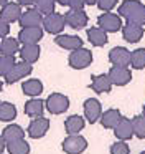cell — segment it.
I'll use <instances>...</instances> for the list:
<instances>
[{
  "mask_svg": "<svg viewBox=\"0 0 145 154\" xmlns=\"http://www.w3.org/2000/svg\"><path fill=\"white\" fill-rule=\"evenodd\" d=\"M10 33V23H7L3 18H0V38H5L7 35Z\"/></svg>",
  "mask_w": 145,
  "mask_h": 154,
  "instance_id": "cell-36",
  "label": "cell"
},
{
  "mask_svg": "<svg viewBox=\"0 0 145 154\" xmlns=\"http://www.w3.org/2000/svg\"><path fill=\"white\" fill-rule=\"evenodd\" d=\"M91 88L96 93H109L112 88V81L109 75H92Z\"/></svg>",
  "mask_w": 145,
  "mask_h": 154,
  "instance_id": "cell-19",
  "label": "cell"
},
{
  "mask_svg": "<svg viewBox=\"0 0 145 154\" xmlns=\"http://www.w3.org/2000/svg\"><path fill=\"white\" fill-rule=\"evenodd\" d=\"M5 146H7V144H5V139H3V137H2V134H0V154L3 152V149H5Z\"/></svg>",
  "mask_w": 145,
  "mask_h": 154,
  "instance_id": "cell-39",
  "label": "cell"
},
{
  "mask_svg": "<svg viewBox=\"0 0 145 154\" xmlns=\"http://www.w3.org/2000/svg\"><path fill=\"white\" fill-rule=\"evenodd\" d=\"M7 149H8V154H30V144L25 139H20L15 143H8Z\"/></svg>",
  "mask_w": 145,
  "mask_h": 154,
  "instance_id": "cell-29",
  "label": "cell"
},
{
  "mask_svg": "<svg viewBox=\"0 0 145 154\" xmlns=\"http://www.w3.org/2000/svg\"><path fill=\"white\" fill-rule=\"evenodd\" d=\"M23 93L28 94V96H38V94L43 93V83L40 80H26L22 86Z\"/></svg>",
  "mask_w": 145,
  "mask_h": 154,
  "instance_id": "cell-27",
  "label": "cell"
},
{
  "mask_svg": "<svg viewBox=\"0 0 145 154\" xmlns=\"http://www.w3.org/2000/svg\"><path fill=\"white\" fill-rule=\"evenodd\" d=\"M66 25V20L63 15L59 14H49L46 15L45 18H43V27H45V30L48 32V33H53V35H59L63 32V28H64Z\"/></svg>",
  "mask_w": 145,
  "mask_h": 154,
  "instance_id": "cell-6",
  "label": "cell"
},
{
  "mask_svg": "<svg viewBox=\"0 0 145 154\" xmlns=\"http://www.w3.org/2000/svg\"><path fill=\"white\" fill-rule=\"evenodd\" d=\"M119 15L124 17L127 22L145 25V5L140 4L138 0H125L119 7Z\"/></svg>",
  "mask_w": 145,
  "mask_h": 154,
  "instance_id": "cell-1",
  "label": "cell"
},
{
  "mask_svg": "<svg viewBox=\"0 0 145 154\" xmlns=\"http://www.w3.org/2000/svg\"><path fill=\"white\" fill-rule=\"evenodd\" d=\"M56 2H58L59 5H69V2H71V0H56Z\"/></svg>",
  "mask_w": 145,
  "mask_h": 154,
  "instance_id": "cell-40",
  "label": "cell"
},
{
  "mask_svg": "<svg viewBox=\"0 0 145 154\" xmlns=\"http://www.w3.org/2000/svg\"><path fill=\"white\" fill-rule=\"evenodd\" d=\"M132 124H134V134L138 137V139H145V116L140 114V116H135L132 119Z\"/></svg>",
  "mask_w": 145,
  "mask_h": 154,
  "instance_id": "cell-31",
  "label": "cell"
},
{
  "mask_svg": "<svg viewBox=\"0 0 145 154\" xmlns=\"http://www.w3.org/2000/svg\"><path fill=\"white\" fill-rule=\"evenodd\" d=\"M86 2V5H94V4H97V0H84Z\"/></svg>",
  "mask_w": 145,
  "mask_h": 154,
  "instance_id": "cell-41",
  "label": "cell"
},
{
  "mask_svg": "<svg viewBox=\"0 0 145 154\" xmlns=\"http://www.w3.org/2000/svg\"><path fill=\"white\" fill-rule=\"evenodd\" d=\"M144 116H145V106H144Z\"/></svg>",
  "mask_w": 145,
  "mask_h": 154,
  "instance_id": "cell-44",
  "label": "cell"
},
{
  "mask_svg": "<svg viewBox=\"0 0 145 154\" xmlns=\"http://www.w3.org/2000/svg\"><path fill=\"white\" fill-rule=\"evenodd\" d=\"M66 25H69L74 30H81L87 25V15H86L84 10H69L66 12L64 15Z\"/></svg>",
  "mask_w": 145,
  "mask_h": 154,
  "instance_id": "cell-9",
  "label": "cell"
},
{
  "mask_svg": "<svg viewBox=\"0 0 145 154\" xmlns=\"http://www.w3.org/2000/svg\"><path fill=\"white\" fill-rule=\"evenodd\" d=\"M140 154H145V151H142V152H140Z\"/></svg>",
  "mask_w": 145,
  "mask_h": 154,
  "instance_id": "cell-45",
  "label": "cell"
},
{
  "mask_svg": "<svg viewBox=\"0 0 145 154\" xmlns=\"http://www.w3.org/2000/svg\"><path fill=\"white\" fill-rule=\"evenodd\" d=\"M122 35H124L125 42H129V43H137V42L144 37V27L138 25V23L127 22V23L122 27Z\"/></svg>",
  "mask_w": 145,
  "mask_h": 154,
  "instance_id": "cell-14",
  "label": "cell"
},
{
  "mask_svg": "<svg viewBox=\"0 0 145 154\" xmlns=\"http://www.w3.org/2000/svg\"><path fill=\"white\" fill-rule=\"evenodd\" d=\"M7 4H8V0H0V5H2V7H3V5H7Z\"/></svg>",
  "mask_w": 145,
  "mask_h": 154,
  "instance_id": "cell-42",
  "label": "cell"
},
{
  "mask_svg": "<svg viewBox=\"0 0 145 154\" xmlns=\"http://www.w3.org/2000/svg\"><path fill=\"white\" fill-rule=\"evenodd\" d=\"M35 2L36 0H16V4H20V5H31Z\"/></svg>",
  "mask_w": 145,
  "mask_h": 154,
  "instance_id": "cell-38",
  "label": "cell"
},
{
  "mask_svg": "<svg viewBox=\"0 0 145 154\" xmlns=\"http://www.w3.org/2000/svg\"><path fill=\"white\" fill-rule=\"evenodd\" d=\"M2 137L5 139V143H15V141L25 139V131L18 126V124H8V126L3 129Z\"/></svg>",
  "mask_w": 145,
  "mask_h": 154,
  "instance_id": "cell-21",
  "label": "cell"
},
{
  "mask_svg": "<svg viewBox=\"0 0 145 154\" xmlns=\"http://www.w3.org/2000/svg\"><path fill=\"white\" fill-rule=\"evenodd\" d=\"M107 75H109V78H111L112 85H115V86H125V85L132 80L130 70H129V68H124V66H112Z\"/></svg>",
  "mask_w": 145,
  "mask_h": 154,
  "instance_id": "cell-8",
  "label": "cell"
},
{
  "mask_svg": "<svg viewBox=\"0 0 145 154\" xmlns=\"http://www.w3.org/2000/svg\"><path fill=\"white\" fill-rule=\"evenodd\" d=\"M43 38V30L40 27L22 28L18 33V40L23 45H38V42Z\"/></svg>",
  "mask_w": 145,
  "mask_h": 154,
  "instance_id": "cell-12",
  "label": "cell"
},
{
  "mask_svg": "<svg viewBox=\"0 0 145 154\" xmlns=\"http://www.w3.org/2000/svg\"><path fill=\"white\" fill-rule=\"evenodd\" d=\"M22 15H23V14H22V8H20V4H13V2L3 5L2 10H0V18H3L7 23L20 22Z\"/></svg>",
  "mask_w": 145,
  "mask_h": 154,
  "instance_id": "cell-15",
  "label": "cell"
},
{
  "mask_svg": "<svg viewBox=\"0 0 145 154\" xmlns=\"http://www.w3.org/2000/svg\"><path fill=\"white\" fill-rule=\"evenodd\" d=\"M0 104H2V101H0Z\"/></svg>",
  "mask_w": 145,
  "mask_h": 154,
  "instance_id": "cell-46",
  "label": "cell"
},
{
  "mask_svg": "<svg viewBox=\"0 0 145 154\" xmlns=\"http://www.w3.org/2000/svg\"><path fill=\"white\" fill-rule=\"evenodd\" d=\"M49 129V119L46 118H35L31 119V123L28 124V134L33 137V139H38V137H43Z\"/></svg>",
  "mask_w": 145,
  "mask_h": 154,
  "instance_id": "cell-13",
  "label": "cell"
},
{
  "mask_svg": "<svg viewBox=\"0 0 145 154\" xmlns=\"http://www.w3.org/2000/svg\"><path fill=\"white\" fill-rule=\"evenodd\" d=\"M130 149H129V144L125 141H117L111 146V154H129Z\"/></svg>",
  "mask_w": 145,
  "mask_h": 154,
  "instance_id": "cell-34",
  "label": "cell"
},
{
  "mask_svg": "<svg viewBox=\"0 0 145 154\" xmlns=\"http://www.w3.org/2000/svg\"><path fill=\"white\" fill-rule=\"evenodd\" d=\"M91 61H92V53L87 48H79V50L71 51V55H69V65L74 70H82V68L89 66Z\"/></svg>",
  "mask_w": 145,
  "mask_h": 154,
  "instance_id": "cell-4",
  "label": "cell"
},
{
  "mask_svg": "<svg viewBox=\"0 0 145 154\" xmlns=\"http://www.w3.org/2000/svg\"><path fill=\"white\" fill-rule=\"evenodd\" d=\"M15 116H16V108L12 103L2 101V104H0V121L8 123V121L15 119Z\"/></svg>",
  "mask_w": 145,
  "mask_h": 154,
  "instance_id": "cell-28",
  "label": "cell"
},
{
  "mask_svg": "<svg viewBox=\"0 0 145 154\" xmlns=\"http://www.w3.org/2000/svg\"><path fill=\"white\" fill-rule=\"evenodd\" d=\"M122 118H124V116L120 114V111L112 108V109H107V111H104V113H102L101 123H102V126L107 128V129H115V126L120 123Z\"/></svg>",
  "mask_w": 145,
  "mask_h": 154,
  "instance_id": "cell-20",
  "label": "cell"
},
{
  "mask_svg": "<svg viewBox=\"0 0 145 154\" xmlns=\"http://www.w3.org/2000/svg\"><path fill=\"white\" fill-rule=\"evenodd\" d=\"M97 23H99V27L104 32H107V33H115V32H119L122 28L120 15H115V14H112V12H104L102 15H99Z\"/></svg>",
  "mask_w": 145,
  "mask_h": 154,
  "instance_id": "cell-2",
  "label": "cell"
},
{
  "mask_svg": "<svg viewBox=\"0 0 145 154\" xmlns=\"http://www.w3.org/2000/svg\"><path fill=\"white\" fill-rule=\"evenodd\" d=\"M130 65H132V68H135V70L145 68V48H137V50L132 51Z\"/></svg>",
  "mask_w": 145,
  "mask_h": 154,
  "instance_id": "cell-30",
  "label": "cell"
},
{
  "mask_svg": "<svg viewBox=\"0 0 145 154\" xmlns=\"http://www.w3.org/2000/svg\"><path fill=\"white\" fill-rule=\"evenodd\" d=\"M18 50H20L18 40H15V38L5 37L0 42V53H2V57H13Z\"/></svg>",
  "mask_w": 145,
  "mask_h": 154,
  "instance_id": "cell-25",
  "label": "cell"
},
{
  "mask_svg": "<svg viewBox=\"0 0 145 154\" xmlns=\"http://www.w3.org/2000/svg\"><path fill=\"white\" fill-rule=\"evenodd\" d=\"M45 103H46V109L51 114H61V113H64V111H68V108H69L68 96H64V94H61V93L49 94Z\"/></svg>",
  "mask_w": 145,
  "mask_h": 154,
  "instance_id": "cell-3",
  "label": "cell"
},
{
  "mask_svg": "<svg viewBox=\"0 0 145 154\" xmlns=\"http://www.w3.org/2000/svg\"><path fill=\"white\" fill-rule=\"evenodd\" d=\"M64 128H66V133H68L69 136L79 134V131L84 129V119H82L81 116H78V114H72V116H69L68 119L64 121Z\"/></svg>",
  "mask_w": 145,
  "mask_h": 154,
  "instance_id": "cell-23",
  "label": "cell"
},
{
  "mask_svg": "<svg viewBox=\"0 0 145 154\" xmlns=\"http://www.w3.org/2000/svg\"><path fill=\"white\" fill-rule=\"evenodd\" d=\"M87 40L94 47H104L107 43V32H104L101 27H94L87 30Z\"/></svg>",
  "mask_w": 145,
  "mask_h": 154,
  "instance_id": "cell-22",
  "label": "cell"
},
{
  "mask_svg": "<svg viewBox=\"0 0 145 154\" xmlns=\"http://www.w3.org/2000/svg\"><path fill=\"white\" fill-rule=\"evenodd\" d=\"M84 116L91 124L97 123V119L102 116V106L96 98H89L84 101Z\"/></svg>",
  "mask_w": 145,
  "mask_h": 154,
  "instance_id": "cell-11",
  "label": "cell"
},
{
  "mask_svg": "<svg viewBox=\"0 0 145 154\" xmlns=\"http://www.w3.org/2000/svg\"><path fill=\"white\" fill-rule=\"evenodd\" d=\"M115 4H117V0H97L99 8L104 10V12H111L112 8L115 7Z\"/></svg>",
  "mask_w": 145,
  "mask_h": 154,
  "instance_id": "cell-35",
  "label": "cell"
},
{
  "mask_svg": "<svg viewBox=\"0 0 145 154\" xmlns=\"http://www.w3.org/2000/svg\"><path fill=\"white\" fill-rule=\"evenodd\" d=\"M15 58L13 57H0V76H7L15 66Z\"/></svg>",
  "mask_w": 145,
  "mask_h": 154,
  "instance_id": "cell-33",
  "label": "cell"
},
{
  "mask_svg": "<svg viewBox=\"0 0 145 154\" xmlns=\"http://www.w3.org/2000/svg\"><path fill=\"white\" fill-rule=\"evenodd\" d=\"M56 45H59V47H63L64 50H79V48H82V40L79 37H74V35H58V37L55 38Z\"/></svg>",
  "mask_w": 145,
  "mask_h": 154,
  "instance_id": "cell-18",
  "label": "cell"
},
{
  "mask_svg": "<svg viewBox=\"0 0 145 154\" xmlns=\"http://www.w3.org/2000/svg\"><path fill=\"white\" fill-rule=\"evenodd\" d=\"M31 70H33L31 63H26V61L15 63V66L12 68V71L5 76V81L8 85H13V83H16L18 80H22L23 76H28V75L31 73Z\"/></svg>",
  "mask_w": 145,
  "mask_h": 154,
  "instance_id": "cell-10",
  "label": "cell"
},
{
  "mask_svg": "<svg viewBox=\"0 0 145 154\" xmlns=\"http://www.w3.org/2000/svg\"><path fill=\"white\" fill-rule=\"evenodd\" d=\"M114 134L119 141H129L132 136H134V124H132V119H127V118H122L120 123L115 126Z\"/></svg>",
  "mask_w": 145,
  "mask_h": 154,
  "instance_id": "cell-17",
  "label": "cell"
},
{
  "mask_svg": "<svg viewBox=\"0 0 145 154\" xmlns=\"http://www.w3.org/2000/svg\"><path fill=\"white\" fill-rule=\"evenodd\" d=\"M43 109H45V104L41 100L35 98V100H28L25 103V113L31 118H41Z\"/></svg>",
  "mask_w": 145,
  "mask_h": 154,
  "instance_id": "cell-26",
  "label": "cell"
},
{
  "mask_svg": "<svg viewBox=\"0 0 145 154\" xmlns=\"http://www.w3.org/2000/svg\"><path fill=\"white\" fill-rule=\"evenodd\" d=\"M20 57H22V61L35 63L40 58V47L38 45H23V48L20 50Z\"/></svg>",
  "mask_w": 145,
  "mask_h": 154,
  "instance_id": "cell-24",
  "label": "cell"
},
{
  "mask_svg": "<svg viewBox=\"0 0 145 154\" xmlns=\"http://www.w3.org/2000/svg\"><path fill=\"white\" fill-rule=\"evenodd\" d=\"M130 55H132V51H129L127 48L115 47L109 51V60H111L112 66L129 68V65H130Z\"/></svg>",
  "mask_w": 145,
  "mask_h": 154,
  "instance_id": "cell-7",
  "label": "cell"
},
{
  "mask_svg": "<svg viewBox=\"0 0 145 154\" xmlns=\"http://www.w3.org/2000/svg\"><path fill=\"white\" fill-rule=\"evenodd\" d=\"M43 23V17L36 8H30V10L23 12L22 18H20V25L22 28H30V27H40Z\"/></svg>",
  "mask_w": 145,
  "mask_h": 154,
  "instance_id": "cell-16",
  "label": "cell"
},
{
  "mask_svg": "<svg viewBox=\"0 0 145 154\" xmlns=\"http://www.w3.org/2000/svg\"><path fill=\"white\" fill-rule=\"evenodd\" d=\"M35 4H36V10L45 17L49 14H55V0H36Z\"/></svg>",
  "mask_w": 145,
  "mask_h": 154,
  "instance_id": "cell-32",
  "label": "cell"
},
{
  "mask_svg": "<svg viewBox=\"0 0 145 154\" xmlns=\"http://www.w3.org/2000/svg\"><path fill=\"white\" fill-rule=\"evenodd\" d=\"M86 147H87V141H86V137L79 136V134L68 136L63 141V151L68 154H81L86 151Z\"/></svg>",
  "mask_w": 145,
  "mask_h": 154,
  "instance_id": "cell-5",
  "label": "cell"
},
{
  "mask_svg": "<svg viewBox=\"0 0 145 154\" xmlns=\"http://www.w3.org/2000/svg\"><path fill=\"white\" fill-rule=\"evenodd\" d=\"M84 5H86L84 0H71L68 7L71 8V10H82V8H84Z\"/></svg>",
  "mask_w": 145,
  "mask_h": 154,
  "instance_id": "cell-37",
  "label": "cell"
},
{
  "mask_svg": "<svg viewBox=\"0 0 145 154\" xmlns=\"http://www.w3.org/2000/svg\"><path fill=\"white\" fill-rule=\"evenodd\" d=\"M2 88H3V83H2V81H0V91H2Z\"/></svg>",
  "mask_w": 145,
  "mask_h": 154,
  "instance_id": "cell-43",
  "label": "cell"
}]
</instances>
